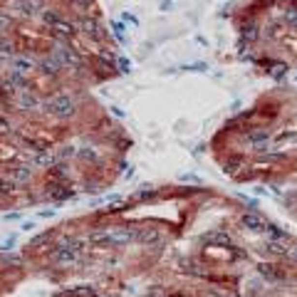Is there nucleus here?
<instances>
[{
    "mask_svg": "<svg viewBox=\"0 0 297 297\" xmlns=\"http://www.w3.org/2000/svg\"><path fill=\"white\" fill-rule=\"evenodd\" d=\"M42 107H45V112L55 119H72L77 114V102L70 94H55L47 102H42Z\"/></svg>",
    "mask_w": 297,
    "mask_h": 297,
    "instance_id": "nucleus-1",
    "label": "nucleus"
},
{
    "mask_svg": "<svg viewBox=\"0 0 297 297\" xmlns=\"http://www.w3.org/2000/svg\"><path fill=\"white\" fill-rule=\"evenodd\" d=\"M77 32H82L84 37H87V40H92V42H99V45H102V42H107L109 40V32L107 30H104V25L99 23V20L97 17H89V15H82L79 20H77Z\"/></svg>",
    "mask_w": 297,
    "mask_h": 297,
    "instance_id": "nucleus-2",
    "label": "nucleus"
},
{
    "mask_svg": "<svg viewBox=\"0 0 297 297\" xmlns=\"http://www.w3.org/2000/svg\"><path fill=\"white\" fill-rule=\"evenodd\" d=\"M52 55L57 57V62L62 65V70H82V65H84L82 55H79L77 50H70V42H67V45H62V47H57Z\"/></svg>",
    "mask_w": 297,
    "mask_h": 297,
    "instance_id": "nucleus-3",
    "label": "nucleus"
},
{
    "mask_svg": "<svg viewBox=\"0 0 297 297\" xmlns=\"http://www.w3.org/2000/svg\"><path fill=\"white\" fill-rule=\"evenodd\" d=\"M15 107L23 112H37L42 109V99L32 89H17L15 92Z\"/></svg>",
    "mask_w": 297,
    "mask_h": 297,
    "instance_id": "nucleus-4",
    "label": "nucleus"
},
{
    "mask_svg": "<svg viewBox=\"0 0 297 297\" xmlns=\"http://www.w3.org/2000/svg\"><path fill=\"white\" fill-rule=\"evenodd\" d=\"M32 176H35L32 163H13V166L8 168V178H13L17 186L30 183V181H32Z\"/></svg>",
    "mask_w": 297,
    "mask_h": 297,
    "instance_id": "nucleus-5",
    "label": "nucleus"
},
{
    "mask_svg": "<svg viewBox=\"0 0 297 297\" xmlns=\"http://www.w3.org/2000/svg\"><path fill=\"white\" fill-rule=\"evenodd\" d=\"M35 67H37V62H35L30 55H13V57H10V70L17 72V74H25V77H28Z\"/></svg>",
    "mask_w": 297,
    "mask_h": 297,
    "instance_id": "nucleus-6",
    "label": "nucleus"
},
{
    "mask_svg": "<svg viewBox=\"0 0 297 297\" xmlns=\"http://www.w3.org/2000/svg\"><path fill=\"white\" fill-rule=\"evenodd\" d=\"M136 243H141V245H159L163 238H161V230L159 228H151V225H146V228H139L136 230V238H134Z\"/></svg>",
    "mask_w": 297,
    "mask_h": 297,
    "instance_id": "nucleus-7",
    "label": "nucleus"
},
{
    "mask_svg": "<svg viewBox=\"0 0 297 297\" xmlns=\"http://www.w3.org/2000/svg\"><path fill=\"white\" fill-rule=\"evenodd\" d=\"M240 223H243L248 230H252V233H260V230L267 228V221L258 213V210H245V213L240 216Z\"/></svg>",
    "mask_w": 297,
    "mask_h": 297,
    "instance_id": "nucleus-8",
    "label": "nucleus"
},
{
    "mask_svg": "<svg viewBox=\"0 0 297 297\" xmlns=\"http://www.w3.org/2000/svg\"><path fill=\"white\" fill-rule=\"evenodd\" d=\"M15 10L20 15H25V17H35V15H40L45 10V0H17Z\"/></svg>",
    "mask_w": 297,
    "mask_h": 297,
    "instance_id": "nucleus-9",
    "label": "nucleus"
},
{
    "mask_svg": "<svg viewBox=\"0 0 297 297\" xmlns=\"http://www.w3.org/2000/svg\"><path fill=\"white\" fill-rule=\"evenodd\" d=\"M50 30H52L57 37H62L65 42H70V40L77 35V25L72 23V20H67V17H59V20H57V23H55Z\"/></svg>",
    "mask_w": 297,
    "mask_h": 297,
    "instance_id": "nucleus-10",
    "label": "nucleus"
},
{
    "mask_svg": "<svg viewBox=\"0 0 297 297\" xmlns=\"http://www.w3.org/2000/svg\"><path fill=\"white\" fill-rule=\"evenodd\" d=\"M87 240H89L92 245H97V248H114L112 230H109V228H97V230H92L89 236H87Z\"/></svg>",
    "mask_w": 297,
    "mask_h": 297,
    "instance_id": "nucleus-11",
    "label": "nucleus"
},
{
    "mask_svg": "<svg viewBox=\"0 0 297 297\" xmlns=\"http://www.w3.org/2000/svg\"><path fill=\"white\" fill-rule=\"evenodd\" d=\"M37 70L42 72V74H50V77H57L59 72H62V65L57 62V57L55 55H45L42 59H37Z\"/></svg>",
    "mask_w": 297,
    "mask_h": 297,
    "instance_id": "nucleus-12",
    "label": "nucleus"
},
{
    "mask_svg": "<svg viewBox=\"0 0 297 297\" xmlns=\"http://www.w3.org/2000/svg\"><path fill=\"white\" fill-rule=\"evenodd\" d=\"M134 238H136V230H134V228H112V240H114V248L129 245V243H134Z\"/></svg>",
    "mask_w": 297,
    "mask_h": 297,
    "instance_id": "nucleus-13",
    "label": "nucleus"
},
{
    "mask_svg": "<svg viewBox=\"0 0 297 297\" xmlns=\"http://www.w3.org/2000/svg\"><path fill=\"white\" fill-rule=\"evenodd\" d=\"M47 196H52V198H57V201H65V198H72V196H74V191L67 188L65 183L50 181V186H47Z\"/></svg>",
    "mask_w": 297,
    "mask_h": 297,
    "instance_id": "nucleus-14",
    "label": "nucleus"
},
{
    "mask_svg": "<svg viewBox=\"0 0 297 297\" xmlns=\"http://www.w3.org/2000/svg\"><path fill=\"white\" fill-rule=\"evenodd\" d=\"M258 272L263 275L267 282H280L282 280V272H278V270H275V265H267V263L258 265Z\"/></svg>",
    "mask_w": 297,
    "mask_h": 297,
    "instance_id": "nucleus-15",
    "label": "nucleus"
},
{
    "mask_svg": "<svg viewBox=\"0 0 297 297\" xmlns=\"http://www.w3.org/2000/svg\"><path fill=\"white\" fill-rule=\"evenodd\" d=\"M265 248H267L270 255H278V258L287 255V250H290V248H287V240H267Z\"/></svg>",
    "mask_w": 297,
    "mask_h": 297,
    "instance_id": "nucleus-16",
    "label": "nucleus"
},
{
    "mask_svg": "<svg viewBox=\"0 0 297 297\" xmlns=\"http://www.w3.org/2000/svg\"><path fill=\"white\" fill-rule=\"evenodd\" d=\"M248 139L258 146V151H265V146H263V144H267V141H270V132H265V129H263V132H250V136H248Z\"/></svg>",
    "mask_w": 297,
    "mask_h": 297,
    "instance_id": "nucleus-17",
    "label": "nucleus"
},
{
    "mask_svg": "<svg viewBox=\"0 0 297 297\" xmlns=\"http://www.w3.org/2000/svg\"><path fill=\"white\" fill-rule=\"evenodd\" d=\"M50 240H52V233H42V236H37V238H32L28 243V248L30 250H42V245H47Z\"/></svg>",
    "mask_w": 297,
    "mask_h": 297,
    "instance_id": "nucleus-18",
    "label": "nucleus"
},
{
    "mask_svg": "<svg viewBox=\"0 0 297 297\" xmlns=\"http://www.w3.org/2000/svg\"><path fill=\"white\" fill-rule=\"evenodd\" d=\"M40 17H42V23H45L47 28H52V25L57 23V20H59L62 15H59L57 10H47V8H45V10H42V13H40Z\"/></svg>",
    "mask_w": 297,
    "mask_h": 297,
    "instance_id": "nucleus-19",
    "label": "nucleus"
},
{
    "mask_svg": "<svg viewBox=\"0 0 297 297\" xmlns=\"http://www.w3.org/2000/svg\"><path fill=\"white\" fill-rule=\"evenodd\" d=\"M15 188H17V183L13 178H3L0 181V196H13Z\"/></svg>",
    "mask_w": 297,
    "mask_h": 297,
    "instance_id": "nucleus-20",
    "label": "nucleus"
},
{
    "mask_svg": "<svg viewBox=\"0 0 297 297\" xmlns=\"http://www.w3.org/2000/svg\"><path fill=\"white\" fill-rule=\"evenodd\" d=\"M203 240H208V243H221V245H230V236H228V233H210V236H206Z\"/></svg>",
    "mask_w": 297,
    "mask_h": 297,
    "instance_id": "nucleus-21",
    "label": "nucleus"
},
{
    "mask_svg": "<svg viewBox=\"0 0 297 297\" xmlns=\"http://www.w3.org/2000/svg\"><path fill=\"white\" fill-rule=\"evenodd\" d=\"M258 37H260V32H258V28L252 25V23L243 28V40H248V42H255Z\"/></svg>",
    "mask_w": 297,
    "mask_h": 297,
    "instance_id": "nucleus-22",
    "label": "nucleus"
},
{
    "mask_svg": "<svg viewBox=\"0 0 297 297\" xmlns=\"http://www.w3.org/2000/svg\"><path fill=\"white\" fill-rule=\"evenodd\" d=\"M282 20H285V25H287V28H295V30H297V8H287Z\"/></svg>",
    "mask_w": 297,
    "mask_h": 297,
    "instance_id": "nucleus-23",
    "label": "nucleus"
},
{
    "mask_svg": "<svg viewBox=\"0 0 297 297\" xmlns=\"http://www.w3.org/2000/svg\"><path fill=\"white\" fill-rule=\"evenodd\" d=\"M77 156V148L74 146H62L59 151H57V161H65V159H72Z\"/></svg>",
    "mask_w": 297,
    "mask_h": 297,
    "instance_id": "nucleus-24",
    "label": "nucleus"
},
{
    "mask_svg": "<svg viewBox=\"0 0 297 297\" xmlns=\"http://www.w3.org/2000/svg\"><path fill=\"white\" fill-rule=\"evenodd\" d=\"M92 3H94V0H70V5L74 10H79V13H87L92 8Z\"/></svg>",
    "mask_w": 297,
    "mask_h": 297,
    "instance_id": "nucleus-25",
    "label": "nucleus"
},
{
    "mask_svg": "<svg viewBox=\"0 0 297 297\" xmlns=\"http://www.w3.org/2000/svg\"><path fill=\"white\" fill-rule=\"evenodd\" d=\"M240 166H243V159H240V156H233V159L225 163V174H236Z\"/></svg>",
    "mask_w": 297,
    "mask_h": 297,
    "instance_id": "nucleus-26",
    "label": "nucleus"
},
{
    "mask_svg": "<svg viewBox=\"0 0 297 297\" xmlns=\"http://www.w3.org/2000/svg\"><path fill=\"white\" fill-rule=\"evenodd\" d=\"M10 134H13V124L5 117H0V136H10Z\"/></svg>",
    "mask_w": 297,
    "mask_h": 297,
    "instance_id": "nucleus-27",
    "label": "nucleus"
},
{
    "mask_svg": "<svg viewBox=\"0 0 297 297\" xmlns=\"http://www.w3.org/2000/svg\"><path fill=\"white\" fill-rule=\"evenodd\" d=\"M77 154H79L82 159H87V161H99V159H97V154L92 151V148H89V151H87V148H82V151H77Z\"/></svg>",
    "mask_w": 297,
    "mask_h": 297,
    "instance_id": "nucleus-28",
    "label": "nucleus"
},
{
    "mask_svg": "<svg viewBox=\"0 0 297 297\" xmlns=\"http://www.w3.org/2000/svg\"><path fill=\"white\" fill-rule=\"evenodd\" d=\"M57 297H82V295H79L77 287H72V290H62V292H57Z\"/></svg>",
    "mask_w": 297,
    "mask_h": 297,
    "instance_id": "nucleus-29",
    "label": "nucleus"
},
{
    "mask_svg": "<svg viewBox=\"0 0 297 297\" xmlns=\"http://www.w3.org/2000/svg\"><path fill=\"white\" fill-rule=\"evenodd\" d=\"M117 65L121 67V72H129V70H132V62H129V59H124V57H119V59H117Z\"/></svg>",
    "mask_w": 297,
    "mask_h": 297,
    "instance_id": "nucleus-30",
    "label": "nucleus"
},
{
    "mask_svg": "<svg viewBox=\"0 0 297 297\" xmlns=\"http://www.w3.org/2000/svg\"><path fill=\"white\" fill-rule=\"evenodd\" d=\"M186 70H193V72H206V65H201V62H198V65H191V67H186Z\"/></svg>",
    "mask_w": 297,
    "mask_h": 297,
    "instance_id": "nucleus-31",
    "label": "nucleus"
},
{
    "mask_svg": "<svg viewBox=\"0 0 297 297\" xmlns=\"http://www.w3.org/2000/svg\"><path fill=\"white\" fill-rule=\"evenodd\" d=\"M13 243H15V238L10 236V238H8V240L3 243V250H10V248H13Z\"/></svg>",
    "mask_w": 297,
    "mask_h": 297,
    "instance_id": "nucleus-32",
    "label": "nucleus"
},
{
    "mask_svg": "<svg viewBox=\"0 0 297 297\" xmlns=\"http://www.w3.org/2000/svg\"><path fill=\"white\" fill-rule=\"evenodd\" d=\"M295 258H297V248H295Z\"/></svg>",
    "mask_w": 297,
    "mask_h": 297,
    "instance_id": "nucleus-33",
    "label": "nucleus"
}]
</instances>
